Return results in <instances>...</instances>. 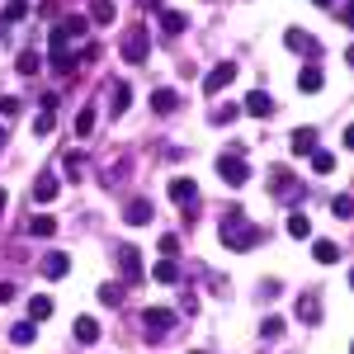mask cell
<instances>
[{
  "label": "cell",
  "instance_id": "1",
  "mask_svg": "<svg viewBox=\"0 0 354 354\" xmlns=\"http://www.w3.org/2000/svg\"><path fill=\"white\" fill-rule=\"evenodd\" d=\"M218 175L232 185V189H241L245 180H250V161L241 156V147H232V151H222V156H218Z\"/></svg>",
  "mask_w": 354,
  "mask_h": 354
},
{
  "label": "cell",
  "instance_id": "2",
  "mask_svg": "<svg viewBox=\"0 0 354 354\" xmlns=\"http://www.w3.org/2000/svg\"><path fill=\"white\" fill-rule=\"evenodd\" d=\"M222 245H227V250H250V245L260 241V232H255V227H250V222H236V218H227L222 222Z\"/></svg>",
  "mask_w": 354,
  "mask_h": 354
},
{
  "label": "cell",
  "instance_id": "3",
  "mask_svg": "<svg viewBox=\"0 0 354 354\" xmlns=\"http://www.w3.org/2000/svg\"><path fill=\"white\" fill-rule=\"evenodd\" d=\"M142 326H147V340L156 345L165 330L175 326V312H170V307H147V312H142Z\"/></svg>",
  "mask_w": 354,
  "mask_h": 354
},
{
  "label": "cell",
  "instance_id": "4",
  "mask_svg": "<svg viewBox=\"0 0 354 354\" xmlns=\"http://www.w3.org/2000/svg\"><path fill=\"white\" fill-rule=\"evenodd\" d=\"M128 170H133V156H128V151H113L109 161H104V170H100V180H104V189H118Z\"/></svg>",
  "mask_w": 354,
  "mask_h": 354
},
{
  "label": "cell",
  "instance_id": "5",
  "mask_svg": "<svg viewBox=\"0 0 354 354\" xmlns=\"http://www.w3.org/2000/svg\"><path fill=\"white\" fill-rule=\"evenodd\" d=\"M118 53H123V62H128V66H142V62L151 57V38H147V33H128Z\"/></svg>",
  "mask_w": 354,
  "mask_h": 354
},
{
  "label": "cell",
  "instance_id": "6",
  "mask_svg": "<svg viewBox=\"0 0 354 354\" xmlns=\"http://www.w3.org/2000/svg\"><path fill=\"white\" fill-rule=\"evenodd\" d=\"M283 43H288V53H298V57H312V62L322 57V43H317L312 33H302V28H288V33H283Z\"/></svg>",
  "mask_w": 354,
  "mask_h": 354
},
{
  "label": "cell",
  "instance_id": "7",
  "mask_svg": "<svg viewBox=\"0 0 354 354\" xmlns=\"http://www.w3.org/2000/svg\"><path fill=\"white\" fill-rule=\"evenodd\" d=\"M232 81H236V62H218V66L203 76V95H218V90H227Z\"/></svg>",
  "mask_w": 354,
  "mask_h": 354
},
{
  "label": "cell",
  "instance_id": "8",
  "mask_svg": "<svg viewBox=\"0 0 354 354\" xmlns=\"http://www.w3.org/2000/svg\"><path fill=\"white\" fill-rule=\"evenodd\" d=\"M38 274H43V279H66V274H71V255H66V250H48V255L38 260Z\"/></svg>",
  "mask_w": 354,
  "mask_h": 354
},
{
  "label": "cell",
  "instance_id": "9",
  "mask_svg": "<svg viewBox=\"0 0 354 354\" xmlns=\"http://www.w3.org/2000/svg\"><path fill=\"white\" fill-rule=\"evenodd\" d=\"M241 109L250 113V118H274V100H270V90H250L241 100Z\"/></svg>",
  "mask_w": 354,
  "mask_h": 354
},
{
  "label": "cell",
  "instance_id": "10",
  "mask_svg": "<svg viewBox=\"0 0 354 354\" xmlns=\"http://www.w3.org/2000/svg\"><path fill=\"white\" fill-rule=\"evenodd\" d=\"M57 194H62V175H57V170H43V175L33 180V198H38V203H53Z\"/></svg>",
  "mask_w": 354,
  "mask_h": 354
},
{
  "label": "cell",
  "instance_id": "11",
  "mask_svg": "<svg viewBox=\"0 0 354 354\" xmlns=\"http://www.w3.org/2000/svg\"><path fill=\"white\" fill-rule=\"evenodd\" d=\"M118 270H123V279H128V283H137V279H142V250H137V245H123V250H118Z\"/></svg>",
  "mask_w": 354,
  "mask_h": 354
},
{
  "label": "cell",
  "instance_id": "12",
  "mask_svg": "<svg viewBox=\"0 0 354 354\" xmlns=\"http://www.w3.org/2000/svg\"><path fill=\"white\" fill-rule=\"evenodd\" d=\"M322 85H326V71H322L317 62H307V66L298 71V90H302V95H317Z\"/></svg>",
  "mask_w": 354,
  "mask_h": 354
},
{
  "label": "cell",
  "instance_id": "13",
  "mask_svg": "<svg viewBox=\"0 0 354 354\" xmlns=\"http://www.w3.org/2000/svg\"><path fill=\"white\" fill-rule=\"evenodd\" d=\"M53 312H57V302L48 298V293H33V298H28V322H33V326H38V322H48Z\"/></svg>",
  "mask_w": 354,
  "mask_h": 354
},
{
  "label": "cell",
  "instance_id": "14",
  "mask_svg": "<svg viewBox=\"0 0 354 354\" xmlns=\"http://www.w3.org/2000/svg\"><path fill=\"white\" fill-rule=\"evenodd\" d=\"M170 198H175V203H180V208H189L194 198H198V185H194V180H185V175H180V180H170Z\"/></svg>",
  "mask_w": 354,
  "mask_h": 354
},
{
  "label": "cell",
  "instance_id": "15",
  "mask_svg": "<svg viewBox=\"0 0 354 354\" xmlns=\"http://www.w3.org/2000/svg\"><path fill=\"white\" fill-rule=\"evenodd\" d=\"M62 175H66V180H85V175H90V161H85V151H66V161H62Z\"/></svg>",
  "mask_w": 354,
  "mask_h": 354
},
{
  "label": "cell",
  "instance_id": "16",
  "mask_svg": "<svg viewBox=\"0 0 354 354\" xmlns=\"http://www.w3.org/2000/svg\"><path fill=\"white\" fill-rule=\"evenodd\" d=\"M151 213H156V208H151V198H128V222H133V227H147Z\"/></svg>",
  "mask_w": 354,
  "mask_h": 354
},
{
  "label": "cell",
  "instance_id": "17",
  "mask_svg": "<svg viewBox=\"0 0 354 354\" xmlns=\"http://www.w3.org/2000/svg\"><path fill=\"white\" fill-rule=\"evenodd\" d=\"M151 279H156V283H180V265H175V255H161V265H151Z\"/></svg>",
  "mask_w": 354,
  "mask_h": 354
},
{
  "label": "cell",
  "instance_id": "18",
  "mask_svg": "<svg viewBox=\"0 0 354 354\" xmlns=\"http://www.w3.org/2000/svg\"><path fill=\"white\" fill-rule=\"evenodd\" d=\"M90 19H95L100 28L113 24V19H118V5H113V0H90Z\"/></svg>",
  "mask_w": 354,
  "mask_h": 354
},
{
  "label": "cell",
  "instance_id": "19",
  "mask_svg": "<svg viewBox=\"0 0 354 354\" xmlns=\"http://www.w3.org/2000/svg\"><path fill=\"white\" fill-rule=\"evenodd\" d=\"M151 109H156V113H175V109H180V95L165 90V85H161V90H151Z\"/></svg>",
  "mask_w": 354,
  "mask_h": 354
},
{
  "label": "cell",
  "instance_id": "20",
  "mask_svg": "<svg viewBox=\"0 0 354 354\" xmlns=\"http://www.w3.org/2000/svg\"><path fill=\"white\" fill-rule=\"evenodd\" d=\"M293 151L298 156H312L317 151V128H293Z\"/></svg>",
  "mask_w": 354,
  "mask_h": 354
},
{
  "label": "cell",
  "instance_id": "21",
  "mask_svg": "<svg viewBox=\"0 0 354 354\" xmlns=\"http://www.w3.org/2000/svg\"><path fill=\"white\" fill-rule=\"evenodd\" d=\"M76 340H81V345H95V340H100V322H95V317H76Z\"/></svg>",
  "mask_w": 354,
  "mask_h": 354
},
{
  "label": "cell",
  "instance_id": "22",
  "mask_svg": "<svg viewBox=\"0 0 354 354\" xmlns=\"http://www.w3.org/2000/svg\"><path fill=\"white\" fill-rule=\"evenodd\" d=\"M298 322H307V326H317V322H322V307H317V293H302V302H298Z\"/></svg>",
  "mask_w": 354,
  "mask_h": 354
},
{
  "label": "cell",
  "instance_id": "23",
  "mask_svg": "<svg viewBox=\"0 0 354 354\" xmlns=\"http://www.w3.org/2000/svg\"><path fill=\"white\" fill-rule=\"evenodd\" d=\"M288 236H293V241H307V236H312V222H307V213H298V208L288 213Z\"/></svg>",
  "mask_w": 354,
  "mask_h": 354
},
{
  "label": "cell",
  "instance_id": "24",
  "mask_svg": "<svg viewBox=\"0 0 354 354\" xmlns=\"http://www.w3.org/2000/svg\"><path fill=\"white\" fill-rule=\"evenodd\" d=\"M133 109V85H113V100H109V113H128Z\"/></svg>",
  "mask_w": 354,
  "mask_h": 354
},
{
  "label": "cell",
  "instance_id": "25",
  "mask_svg": "<svg viewBox=\"0 0 354 354\" xmlns=\"http://www.w3.org/2000/svg\"><path fill=\"white\" fill-rule=\"evenodd\" d=\"M185 28H189V19L180 10H161V33H185Z\"/></svg>",
  "mask_w": 354,
  "mask_h": 354
},
{
  "label": "cell",
  "instance_id": "26",
  "mask_svg": "<svg viewBox=\"0 0 354 354\" xmlns=\"http://www.w3.org/2000/svg\"><path fill=\"white\" fill-rule=\"evenodd\" d=\"M330 213H335L340 222H350L354 218V198L350 194H335V198H330Z\"/></svg>",
  "mask_w": 354,
  "mask_h": 354
},
{
  "label": "cell",
  "instance_id": "27",
  "mask_svg": "<svg viewBox=\"0 0 354 354\" xmlns=\"http://www.w3.org/2000/svg\"><path fill=\"white\" fill-rule=\"evenodd\" d=\"M312 255H317L322 265H335V260H340V245H335V241H317V245H312Z\"/></svg>",
  "mask_w": 354,
  "mask_h": 354
},
{
  "label": "cell",
  "instance_id": "28",
  "mask_svg": "<svg viewBox=\"0 0 354 354\" xmlns=\"http://www.w3.org/2000/svg\"><path fill=\"white\" fill-rule=\"evenodd\" d=\"M100 302L104 307H123V283H100Z\"/></svg>",
  "mask_w": 354,
  "mask_h": 354
},
{
  "label": "cell",
  "instance_id": "29",
  "mask_svg": "<svg viewBox=\"0 0 354 354\" xmlns=\"http://www.w3.org/2000/svg\"><path fill=\"white\" fill-rule=\"evenodd\" d=\"M28 232H33V236H53V232H57V218H48V213H38V218L28 222Z\"/></svg>",
  "mask_w": 354,
  "mask_h": 354
},
{
  "label": "cell",
  "instance_id": "30",
  "mask_svg": "<svg viewBox=\"0 0 354 354\" xmlns=\"http://www.w3.org/2000/svg\"><path fill=\"white\" fill-rule=\"evenodd\" d=\"M312 170H317V175H330V170H335V156L317 147V151H312Z\"/></svg>",
  "mask_w": 354,
  "mask_h": 354
},
{
  "label": "cell",
  "instance_id": "31",
  "mask_svg": "<svg viewBox=\"0 0 354 354\" xmlns=\"http://www.w3.org/2000/svg\"><path fill=\"white\" fill-rule=\"evenodd\" d=\"M283 326H288L283 317H265V322H260V335H265V340H279V335H283Z\"/></svg>",
  "mask_w": 354,
  "mask_h": 354
},
{
  "label": "cell",
  "instance_id": "32",
  "mask_svg": "<svg viewBox=\"0 0 354 354\" xmlns=\"http://www.w3.org/2000/svg\"><path fill=\"white\" fill-rule=\"evenodd\" d=\"M38 62H43L38 53H19V57H15V66H19V76H33V71H38Z\"/></svg>",
  "mask_w": 354,
  "mask_h": 354
},
{
  "label": "cell",
  "instance_id": "33",
  "mask_svg": "<svg viewBox=\"0 0 354 354\" xmlns=\"http://www.w3.org/2000/svg\"><path fill=\"white\" fill-rule=\"evenodd\" d=\"M10 340H15V345H33V322H15Z\"/></svg>",
  "mask_w": 354,
  "mask_h": 354
},
{
  "label": "cell",
  "instance_id": "34",
  "mask_svg": "<svg viewBox=\"0 0 354 354\" xmlns=\"http://www.w3.org/2000/svg\"><path fill=\"white\" fill-rule=\"evenodd\" d=\"M236 113H241V104H218V109H213V123H218V128H227Z\"/></svg>",
  "mask_w": 354,
  "mask_h": 354
},
{
  "label": "cell",
  "instance_id": "35",
  "mask_svg": "<svg viewBox=\"0 0 354 354\" xmlns=\"http://www.w3.org/2000/svg\"><path fill=\"white\" fill-rule=\"evenodd\" d=\"M90 133H95V109L85 104V109H81V118H76V137H90Z\"/></svg>",
  "mask_w": 354,
  "mask_h": 354
},
{
  "label": "cell",
  "instance_id": "36",
  "mask_svg": "<svg viewBox=\"0 0 354 354\" xmlns=\"http://www.w3.org/2000/svg\"><path fill=\"white\" fill-rule=\"evenodd\" d=\"M53 113L57 109H43L38 118H33V137H48V133H53Z\"/></svg>",
  "mask_w": 354,
  "mask_h": 354
},
{
  "label": "cell",
  "instance_id": "37",
  "mask_svg": "<svg viewBox=\"0 0 354 354\" xmlns=\"http://www.w3.org/2000/svg\"><path fill=\"white\" fill-rule=\"evenodd\" d=\"M85 28H90V19H81V15H76V19H66V24H62V33H66V38H81Z\"/></svg>",
  "mask_w": 354,
  "mask_h": 354
},
{
  "label": "cell",
  "instance_id": "38",
  "mask_svg": "<svg viewBox=\"0 0 354 354\" xmlns=\"http://www.w3.org/2000/svg\"><path fill=\"white\" fill-rule=\"evenodd\" d=\"M24 15H28L24 0H10V5H5V24H15V19H24Z\"/></svg>",
  "mask_w": 354,
  "mask_h": 354
},
{
  "label": "cell",
  "instance_id": "39",
  "mask_svg": "<svg viewBox=\"0 0 354 354\" xmlns=\"http://www.w3.org/2000/svg\"><path fill=\"white\" fill-rule=\"evenodd\" d=\"M302 198H307V189H302V185H288V189H283V203H288V208H298Z\"/></svg>",
  "mask_w": 354,
  "mask_h": 354
},
{
  "label": "cell",
  "instance_id": "40",
  "mask_svg": "<svg viewBox=\"0 0 354 354\" xmlns=\"http://www.w3.org/2000/svg\"><path fill=\"white\" fill-rule=\"evenodd\" d=\"M0 113H5V118H15V113H19V100H15V95H5V100H0Z\"/></svg>",
  "mask_w": 354,
  "mask_h": 354
},
{
  "label": "cell",
  "instance_id": "41",
  "mask_svg": "<svg viewBox=\"0 0 354 354\" xmlns=\"http://www.w3.org/2000/svg\"><path fill=\"white\" fill-rule=\"evenodd\" d=\"M175 250H180V236H170V232H165V236H161V255H175Z\"/></svg>",
  "mask_w": 354,
  "mask_h": 354
},
{
  "label": "cell",
  "instance_id": "42",
  "mask_svg": "<svg viewBox=\"0 0 354 354\" xmlns=\"http://www.w3.org/2000/svg\"><path fill=\"white\" fill-rule=\"evenodd\" d=\"M0 302H15V283H10V279L0 283Z\"/></svg>",
  "mask_w": 354,
  "mask_h": 354
},
{
  "label": "cell",
  "instance_id": "43",
  "mask_svg": "<svg viewBox=\"0 0 354 354\" xmlns=\"http://www.w3.org/2000/svg\"><path fill=\"white\" fill-rule=\"evenodd\" d=\"M312 5H317V10H330V5H335V0H312Z\"/></svg>",
  "mask_w": 354,
  "mask_h": 354
},
{
  "label": "cell",
  "instance_id": "44",
  "mask_svg": "<svg viewBox=\"0 0 354 354\" xmlns=\"http://www.w3.org/2000/svg\"><path fill=\"white\" fill-rule=\"evenodd\" d=\"M5 198H10V194H5V189H0V213H5Z\"/></svg>",
  "mask_w": 354,
  "mask_h": 354
},
{
  "label": "cell",
  "instance_id": "45",
  "mask_svg": "<svg viewBox=\"0 0 354 354\" xmlns=\"http://www.w3.org/2000/svg\"><path fill=\"white\" fill-rule=\"evenodd\" d=\"M0 147H5V128H0Z\"/></svg>",
  "mask_w": 354,
  "mask_h": 354
},
{
  "label": "cell",
  "instance_id": "46",
  "mask_svg": "<svg viewBox=\"0 0 354 354\" xmlns=\"http://www.w3.org/2000/svg\"><path fill=\"white\" fill-rule=\"evenodd\" d=\"M147 5H156V0H147Z\"/></svg>",
  "mask_w": 354,
  "mask_h": 354
}]
</instances>
